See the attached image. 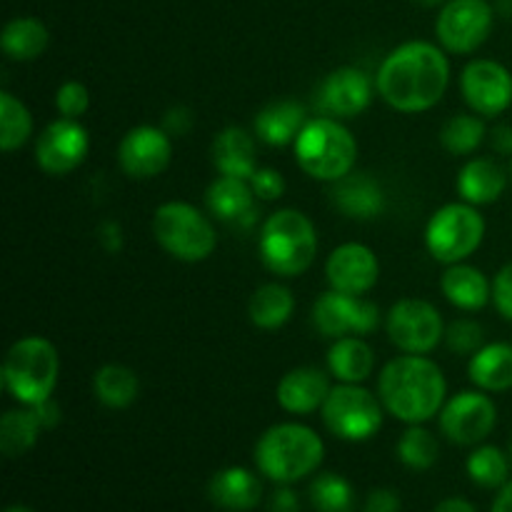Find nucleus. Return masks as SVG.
Wrapping results in <instances>:
<instances>
[{
    "instance_id": "obj_21",
    "label": "nucleus",
    "mask_w": 512,
    "mask_h": 512,
    "mask_svg": "<svg viewBox=\"0 0 512 512\" xmlns=\"http://www.w3.org/2000/svg\"><path fill=\"white\" fill-rule=\"evenodd\" d=\"M208 493L218 508L230 512H248L263 498V485H260V480L250 470L225 468L213 475Z\"/></svg>"
},
{
    "instance_id": "obj_32",
    "label": "nucleus",
    "mask_w": 512,
    "mask_h": 512,
    "mask_svg": "<svg viewBox=\"0 0 512 512\" xmlns=\"http://www.w3.org/2000/svg\"><path fill=\"white\" fill-rule=\"evenodd\" d=\"M43 425L38 423L33 410H8L0 420V450L5 458H20L35 443Z\"/></svg>"
},
{
    "instance_id": "obj_29",
    "label": "nucleus",
    "mask_w": 512,
    "mask_h": 512,
    "mask_svg": "<svg viewBox=\"0 0 512 512\" xmlns=\"http://www.w3.org/2000/svg\"><path fill=\"white\" fill-rule=\"evenodd\" d=\"M48 28L38 18H13L3 28L0 45L13 60H35L48 48Z\"/></svg>"
},
{
    "instance_id": "obj_31",
    "label": "nucleus",
    "mask_w": 512,
    "mask_h": 512,
    "mask_svg": "<svg viewBox=\"0 0 512 512\" xmlns=\"http://www.w3.org/2000/svg\"><path fill=\"white\" fill-rule=\"evenodd\" d=\"M138 375L125 365H103L93 378V393L108 408H128L138 398Z\"/></svg>"
},
{
    "instance_id": "obj_12",
    "label": "nucleus",
    "mask_w": 512,
    "mask_h": 512,
    "mask_svg": "<svg viewBox=\"0 0 512 512\" xmlns=\"http://www.w3.org/2000/svg\"><path fill=\"white\" fill-rule=\"evenodd\" d=\"M313 323L320 333L338 340L345 335L373 333L380 323V313L370 300L330 290L315 300Z\"/></svg>"
},
{
    "instance_id": "obj_9",
    "label": "nucleus",
    "mask_w": 512,
    "mask_h": 512,
    "mask_svg": "<svg viewBox=\"0 0 512 512\" xmlns=\"http://www.w3.org/2000/svg\"><path fill=\"white\" fill-rule=\"evenodd\" d=\"M323 420L328 430L338 438L360 443L370 440L383 425V408L370 390L360 383H343L330 390L323 403Z\"/></svg>"
},
{
    "instance_id": "obj_35",
    "label": "nucleus",
    "mask_w": 512,
    "mask_h": 512,
    "mask_svg": "<svg viewBox=\"0 0 512 512\" xmlns=\"http://www.w3.org/2000/svg\"><path fill=\"white\" fill-rule=\"evenodd\" d=\"M310 503L318 512H353L355 490L345 478L335 473H325L310 485Z\"/></svg>"
},
{
    "instance_id": "obj_25",
    "label": "nucleus",
    "mask_w": 512,
    "mask_h": 512,
    "mask_svg": "<svg viewBox=\"0 0 512 512\" xmlns=\"http://www.w3.org/2000/svg\"><path fill=\"white\" fill-rule=\"evenodd\" d=\"M305 123V108L298 100H278L258 113L255 135L268 145H288L295 143Z\"/></svg>"
},
{
    "instance_id": "obj_8",
    "label": "nucleus",
    "mask_w": 512,
    "mask_h": 512,
    "mask_svg": "<svg viewBox=\"0 0 512 512\" xmlns=\"http://www.w3.org/2000/svg\"><path fill=\"white\" fill-rule=\"evenodd\" d=\"M485 238V220L470 203H450L430 218L425 243L440 263L455 265L470 258Z\"/></svg>"
},
{
    "instance_id": "obj_41",
    "label": "nucleus",
    "mask_w": 512,
    "mask_h": 512,
    "mask_svg": "<svg viewBox=\"0 0 512 512\" xmlns=\"http://www.w3.org/2000/svg\"><path fill=\"white\" fill-rule=\"evenodd\" d=\"M493 300L495 305H498L500 313L508 320H512V263L505 265V268L495 275Z\"/></svg>"
},
{
    "instance_id": "obj_42",
    "label": "nucleus",
    "mask_w": 512,
    "mask_h": 512,
    "mask_svg": "<svg viewBox=\"0 0 512 512\" xmlns=\"http://www.w3.org/2000/svg\"><path fill=\"white\" fill-rule=\"evenodd\" d=\"M163 128L165 133L188 135L190 128H193V113L188 108H183V105H178V108L168 110V115L163 120Z\"/></svg>"
},
{
    "instance_id": "obj_22",
    "label": "nucleus",
    "mask_w": 512,
    "mask_h": 512,
    "mask_svg": "<svg viewBox=\"0 0 512 512\" xmlns=\"http://www.w3.org/2000/svg\"><path fill=\"white\" fill-rule=\"evenodd\" d=\"M213 163L220 175L250 180L258 170L255 165V140L243 128H225L213 140Z\"/></svg>"
},
{
    "instance_id": "obj_34",
    "label": "nucleus",
    "mask_w": 512,
    "mask_h": 512,
    "mask_svg": "<svg viewBox=\"0 0 512 512\" xmlns=\"http://www.w3.org/2000/svg\"><path fill=\"white\" fill-rule=\"evenodd\" d=\"M485 140V123L478 115H453L440 130V143L453 155H470Z\"/></svg>"
},
{
    "instance_id": "obj_26",
    "label": "nucleus",
    "mask_w": 512,
    "mask_h": 512,
    "mask_svg": "<svg viewBox=\"0 0 512 512\" xmlns=\"http://www.w3.org/2000/svg\"><path fill=\"white\" fill-rule=\"evenodd\" d=\"M440 288H443L445 298H448L455 308L463 310H480L488 303L490 295H493V288H490L483 270L463 263H455L445 270L443 280H440Z\"/></svg>"
},
{
    "instance_id": "obj_50",
    "label": "nucleus",
    "mask_w": 512,
    "mask_h": 512,
    "mask_svg": "<svg viewBox=\"0 0 512 512\" xmlns=\"http://www.w3.org/2000/svg\"><path fill=\"white\" fill-rule=\"evenodd\" d=\"M415 3H423V5H438V3H443V0H415Z\"/></svg>"
},
{
    "instance_id": "obj_18",
    "label": "nucleus",
    "mask_w": 512,
    "mask_h": 512,
    "mask_svg": "<svg viewBox=\"0 0 512 512\" xmlns=\"http://www.w3.org/2000/svg\"><path fill=\"white\" fill-rule=\"evenodd\" d=\"M325 275L333 290L348 295H363L378 283L380 265L373 250L360 243H345L330 253Z\"/></svg>"
},
{
    "instance_id": "obj_27",
    "label": "nucleus",
    "mask_w": 512,
    "mask_h": 512,
    "mask_svg": "<svg viewBox=\"0 0 512 512\" xmlns=\"http://www.w3.org/2000/svg\"><path fill=\"white\" fill-rule=\"evenodd\" d=\"M470 380L488 393H503L512 388V345H483L470 360Z\"/></svg>"
},
{
    "instance_id": "obj_13",
    "label": "nucleus",
    "mask_w": 512,
    "mask_h": 512,
    "mask_svg": "<svg viewBox=\"0 0 512 512\" xmlns=\"http://www.w3.org/2000/svg\"><path fill=\"white\" fill-rule=\"evenodd\" d=\"M498 420L495 403L483 393L465 390L440 410V430L455 445H475L488 438Z\"/></svg>"
},
{
    "instance_id": "obj_39",
    "label": "nucleus",
    "mask_w": 512,
    "mask_h": 512,
    "mask_svg": "<svg viewBox=\"0 0 512 512\" xmlns=\"http://www.w3.org/2000/svg\"><path fill=\"white\" fill-rule=\"evenodd\" d=\"M88 105H90L88 88H85L83 83H78V80H68V83L60 85L58 93H55V108L60 110L63 118L78 120L80 115H85Z\"/></svg>"
},
{
    "instance_id": "obj_49",
    "label": "nucleus",
    "mask_w": 512,
    "mask_h": 512,
    "mask_svg": "<svg viewBox=\"0 0 512 512\" xmlns=\"http://www.w3.org/2000/svg\"><path fill=\"white\" fill-rule=\"evenodd\" d=\"M5 512H33V510H28V508H23V505H13V508H8Z\"/></svg>"
},
{
    "instance_id": "obj_2",
    "label": "nucleus",
    "mask_w": 512,
    "mask_h": 512,
    "mask_svg": "<svg viewBox=\"0 0 512 512\" xmlns=\"http://www.w3.org/2000/svg\"><path fill=\"white\" fill-rule=\"evenodd\" d=\"M385 410L398 420L420 425L438 415L445 405V375L425 355H400L390 360L378 380Z\"/></svg>"
},
{
    "instance_id": "obj_5",
    "label": "nucleus",
    "mask_w": 512,
    "mask_h": 512,
    "mask_svg": "<svg viewBox=\"0 0 512 512\" xmlns=\"http://www.w3.org/2000/svg\"><path fill=\"white\" fill-rule=\"evenodd\" d=\"M318 255V235L305 213L283 208L270 215L260 230V258L273 273L293 278L305 273Z\"/></svg>"
},
{
    "instance_id": "obj_30",
    "label": "nucleus",
    "mask_w": 512,
    "mask_h": 512,
    "mask_svg": "<svg viewBox=\"0 0 512 512\" xmlns=\"http://www.w3.org/2000/svg\"><path fill=\"white\" fill-rule=\"evenodd\" d=\"M250 320L263 330H275L290 320L295 310V298L285 285H260L250 298Z\"/></svg>"
},
{
    "instance_id": "obj_44",
    "label": "nucleus",
    "mask_w": 512,
    "mask_h": 512,
    "mask_svg": "<svg viewBox=\"0 0 512 512\" xmlns=\"http://www.w3.org/2000/svg\"><path fill=\"white\" fill-rule=\"evenodd\" d=\"M270 512H300L298 495L290 488H278L270 498Z\"/></svg>"
},
{
    "instance_id": "obj_14",
    "label": "nucleus",
    "mask_w": 512,
    "mask_h": 512,
    "mask_svg": "<svg viewBox=\"0 0 512 512\" xmlns=\"http://www.w3.org/2000/svg\"><path fill=\"white\" fill-rule=\"evenodd\" d=\"M460 88L470 108L485 118L505 113L512 103V75L505 65L495 60L483 58L465 65Z\"/></svg>"
},
{
    "instance_id": "obj_15",
    "label": "nucleus",
    "mask_w": 512,
    "mask_h": 512,
    "mask_svg": "<svg viewBox=\"0 0 512 512\" xmlns=\"http://www.w3.org/2000/svg\"><path fill=\"white\" fill-rule=\"evenodd\" d=\"M90 148L88 130L73 118H60L40 133L35 160L48 175H65L78 168Z\"/></svg>"
},
{
    "instance_id": "obj_37",
    "label": "nucleus",
    "mask_w": 512,
    "mask_h": 512,
    "mask_svg": "<svg viewBox=\"0 0 512 512\" xmlns=\"http://www.w3.org/2000/svg\"><path fill=\"white\" fill-rule=\"evenodd\" d=\"M438 455H440L438 440L433 438V433L420 428V425H413L410 430H405L403 438H400L398 443V458L413 470L433 468Z\"/></svg>"
},
{
    "instance_id": "obj_40",
    "label": "nucleus",
    "mask_w": 512,
    "mask_h": 512,
    "mask_svg": "<svg viewBox=\"0 0 512 512\" xmlns=\"http://www.w3.org/2000/svg\"><path fill=\"white\" fill-rule=\"evenodd\" d=\"M255 198L260 200H278L285 193V178L273 168H258L250 178Z\"/></svg>"
},
{
    "instance_id": "obj_3",
    "label": "nucleus",
    "mask_w": 512,
    "mask_h": 512,
    "mask_svg": "<svg viewBox=\"0 0 512 512\" xmlns=\"http://www.w3.org/2000/svg\"><path fill=\"white\" fill-rule=\"evenodd\" d=\"M323 455L325 445L320 435L298 423L273 425L255 445V463L260 473L280 485L315 473L323 463Z\"/></svg>"
},
{
    "instance_id": "obj_28",
    "label": "nucleus",
    "mask_w": 512,
    "mask_h": 512,
    "mask_svg": "<svg viewBox=\"0 0 512 512\" xmlns=\"http://www.w3.org/2000/svg\"><path fill=\"white\" fill-rule=\"evenodd\" d=\"M328 368L340 383H363L375 368V355L363 338L345 335L335 340L328 353Z\"/></svg>"
},
{
    "instance_id": "obj_17",
    "label": "nucleus",
    "mask_w": 512,
    "mask_h": 512,
    "mask_svg": "<svg viewBox=\"0 0 512 512\" xmlns=\"http://www.w3.org/2000/svg\"><path fill=\"white\" fill-rule=\"evenodd\" d=\"M370 98H373V85H370L368 75L363 70L345 65V68L333 70L320 83L318 108L335 120L355 118L368 108Z\"/></svg>"
},
{
    "instance_id": "obj_4",
    "label": "nucleus",
    "mask_w": 512,
    "mask_h": 512,
    "mask_svg": "<svg viewBox=\"0 0 512 512\" xmlns=\"http://www.w3.org/2000/svg\"><path fill=\"white\" fill-rule=\"evenodd\" d=\"M358 143L353 133L335 118H315L305 123L295 138V160L315 180H335L353 173Z\"/></svg>"
},
{
    "instance_id": "obj_24",
    "label": "nucleus",
    "mask_w": 512,
    "mask_h": 512,
    "mask_svg": "<svg viewBox=\"0 0 512 512\" xmlns=\"http://www.w3.org/2000/svg\"><path fill=\"white\" fill-rule=\"evenodd\" d=\"M505 185H508V175L490 158L470 160L458 175V190L465 203L470 205L495 203L503 195Z\"/></svg>"
},
{
    "instance_id": "obj_45",
    "label": "nucleus",
    "mask_w": 512,
    "mask_h": 512,
    "mask_svg": "<svg viewBox=\"0 0 512 512\" xmlns=\"http://www.w3.org/2000/svg\"><path fill=\"white\" fill-rule=\"evenodd\" d=\"M30 410H33L35 418H38V423L43 425V428H55V425L60 423V408L53 400H43V403L38 405H30Z\"/></svg>"
},
{
    "instance_id": "obj_23",
    "label": "nucleus",
    "mask_w": 512,
    "mask_h": 512,
    "mask_svg": "<svg viewBox=\"0 0 512 512\" xmlns=\"http://www.w3.org/2000/svg\"><path fill=\"white\" fill-rule=\"evenodd\" d=\"M205 203L215 218L225 220V223H243L245 218L253 215L255 193L250 188V180L220 175L210 183Z\"/></svg>"
},
{
    "instance_id": "obj_47",
    "label": "nucleus",
    "mask_w": 512,
    "mask_h": 512,
    "mask_svg": "<svg viewBox=\"0 0 512 512\" xmlns=\"http://www.w3.org/2000/svg\"><path fill=\"white\" fill-rule=\"evenodd\" d=\"M433 512H475V508L468 503V500L450 498V500H443V503H440Z\"/></svg>"
},
{
    "instance_id": "obj_46",
    "label": "nucleus",
    "mask_w": 512,
    "mask_h": 512,
    "mask_svg": "<svg viewBox=\"0 0 512 512\" xmlns=\"http://www.w3.org/2000/svg\"><path fill=\"white\" fill-rule=\"evenodd\" d=\"M493 148L500 153H512V128L510 125H500L493 130Z\"/></svg>"
},
{
    "instance_id": "obj_20",
    "label": "nucleus",
    "mask_w": 512,
    "mask_h": 512,
    "mask_svg": "<svg viewBox=\"0 0 512 512\" xmlns=\"http://www.w3.org/2000/svg\"><path fill=\"white\" fill-rule=\"evenodd\" d=\"M335 208L343 210L348 218L370 220L383 213L385 195L383 188L365 173H348L345 178L335 180L333 188Z\"/></svg>"
},
{
    "instance_id": "obj_11",
    "label": "nucleus",
    "mask_w": 512,
    "mask_h": 512,
    "mask_svg": "<svg viewBox=\"0 0 512 512\" xmlns=\"http://www.w3.org/2000/svg\"><path fill=\"white\" fill-rule=\"evenodd\" d=\"M493 30V8L485 0H450L438 15L435 33L450 53H473Z\"/></svg>"
},
{
    "instance_id": "obj_51",
    "label": "nucleus",
    "mask_w": 512,
    "mask_h": 512,
    "mask_svg": "<svg viewBox=\"0 0 512 512\" xmlns=\"http://www.w3.org/2000/svg\"><path fill=\"white\" fill-rule=\"evenodd\" d=\"M510 460H512V443H510Z\"/></svg>"
},
{
    "instance_id": "obj_36",
    "label": "nucleus",
    "mask_w": 512,
    "mask_h": 512,
    "mask_svg": "<svg viewBox=\"0 0 512 512\" xmlns=\"http://www.w3.org/2000/svg\"><path fill=\"white\" fill-rule=\"evenodd\" d=\"M508 470V458H505L503 450L493 448V445H483V448H478L468 458L470 480L483 485V488H500V485H505Z\"/></svg>"
},
{
    "instance_id": "obj_48",
    "label": "nucleus",
    "mask_w": 512,
    "mask_h": 512,
    "mask_svg": "<svg viewBox=\"0 0 512 512\" xmlns=\"http://www.w3.org/2000/svg\"><path fill=\"white\" fill-rule=\"evenodd\" d=\"M490 512H512V483L503 485V490H500V495L495 498L493 510Z\"/></svg>"
},
{
    "instance_id": "obj_1",
    "label": "nucleus",
    "mask_w": 512,
    "mask_h": 512,
    "mask_svg": "<svg viewBox=\"0 0 512 512\" xmlns=\"http://www.w3.org/2000/svg\"><path fill=\"white\" fill-rule=\"evenodd\" d=\"M375 83L390 108L423 113L438 105L448 90L450 63L438 45L410 40L383 60Z\"/></svg>"
},
{
    "instance_id": "obj_7",
    "label": "nucleus",
    "mask_w": 512,
    "mask_h": 512,
    "mask_svg": "<svg viewBox=\"0 0 512 512\" xmlns=\"http://www.w3.org/2000/svg\"><path fill=\"white\" fill-rule=\"evenodd\" d=\"M153 233L160 248L183 263H200L210 258L218 245L213 223L188 203H165L155 210Z\"/></svg>"
},
{
    "instance_id": "obj_33",
    "label": "nucleus",
    "mask_w": 512,
    "mask_h": 512,
    "mask_svg": "<svg viewBox=\"0 0 512 512\" xmlns=\"http://www.w3.org/2000/svg\"><path fill=\"white\" fill-rule=\"evenodd\" d=\"M33 133V115L13 93H0V148L5 153L18 150Z\"/></svg>"
},
{
    "instance_id": "obj_16",
    "label": "nucleus",
    "mask_w": 512,
    "mask_h": 512,
    "mask_svg": "<svg viewBox=\"0 0 512 512\" xmlns=\"http://www.w3.org/2000/svg\"><path fill=\"white\" fill-rule=\"evenodd\" d=\"M170 158H173V143L168 133L153 125H138L120 140V168L130 178H155L168 168Z\"/></svg>"
},
{
    "instance_id": "obj_6",
    "label": "nucleus",
    "mask_w": 512,
    "mask_h": 512,
    "mask_svg": "<svg viewBox=\"0 0 512 512\" xmlns=\"http://www.w3.org/2000/svg\"><path fill=\"white\" fill-rule=\"evenodd\" d=\"M60 358L50 340L40 335L20 338L8 350L3 363L5 390L23 405H38L50 400L58 385Z\"/></svg>"
},
{
    "instance_id": "obj_19",
    "label": "nucleus",
    "mask_w": 512,
    "mask_h": 512,
    "mask_svg": "<svg viewBox=\"0 0 512 512\" xmlns=\"http://www.w3.org/2000/svg\"><path fill=\"white\" fill-rule=\"evenodd\" d=\"M328 375L318 368H295L278 383V403L288 413L308 415L323 408L330 395Z\"/></svg>"
},
{
    "instance_id": "obj_43",
    "label": "nucleus",
    "mask_w": 512,
    "mask_h": 512,
    "mask_svg": "<svg viewBox=\"0 0 512 512\" xmlns=\"http://www.w3.org/2000/svg\"><path fill=\"white\" fill-rule=\"evenodd\" d=\"M365 512H400V498L393 490H373L365 500Z\"/></svg>"
},
{
    "instance_id": "obj_10",
    "label": "nucleus",
    "mask_w": 512,
    "mask_h": 512,
    "mask_svg": "<svg viewBox=\"0 0 512 512\" xmlns=\"http://www.w3.org/2000/svg\"><path fill=\"white\" fill-rule=\"evenodd\" d=\"M385 328H388L395 348L410 355L430 353V350L438 348L445 335V325L438 308L430 305L428 300L418 298H405L395 303L390 308Z\"/></svg>"
},
{
    "instance_id": "obj_38",
    "label": "nucleus",
    "mask_w": 512,
    "mask_h": 512,
    "mask_svg": "<svg viewBox=\"0 0 512 512\" xmlns=\"http://www.w3.org/2000/svg\"><path fill=\"white\" fill-rule=\"evenodd\" d=\"M448 348L458 355H475L483 348L485 330L475 320H455L445 333Z\"/></svg>"
}]
</instances>
